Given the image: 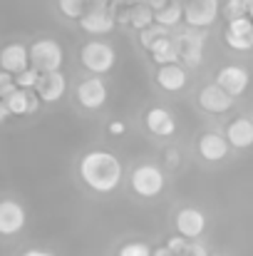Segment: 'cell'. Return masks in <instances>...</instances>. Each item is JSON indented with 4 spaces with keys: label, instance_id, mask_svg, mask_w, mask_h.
Masks as SVG:
<instances>
[{
    "label": "cell",
    "instance_id": "6da1fadb",
    "mask_svg": "<svg viewBox=\"0 0 253 256\" xmlns=\"http://www.w3.org/2000/svg\"><path fill=\"white\" fill-rule=\"evenodd\" d=\"M80 176L92 192L109 194L122 182V162L112 152L92 150L80 160Z\"/></svg>",
    "mask_w": 253,
    "mask_h": 256
},
{
    "label": "cell",
    "instance_id": "7a4b0ae2",
    "mask_svg": "<svg viewBox=\"0 0 253 256\" xmlns=\"http://www.w3.org/2000/svg\"><path fill=\"white\" fill-rule=\"evenodd\" d=\"M27 55H30V65H32V70H37L40 75L60 72V70H62V62H65L62 45H60L57 40H50V38L35 40L32 48L27 50Z\"/></svg>",
    "mask_w": 253,
    "mask_h": 256
},
{
    "label": "cell",
    "instance_id": "3957f363",
    "mask_svg": "<svg viewBox=\"0 0 253 256\" xmlns=\"http://www.w3.org/2000/svg\"><path fill=\"white\" fill-rule=\"evenodd\" d=\"M114 60H117V55H114V48L109 42L92 40V42H87L82 48V65L94 75L109 72L114 68Z\"/></svg>",
    "mask_w": 253,
    "mask_h": 256
},
{
    "label": "cell",
    "instance_id": "277c9868",
    "mask_svg": "<svg viewBox=\"0 0 253 256\" xmlns=\"http://www.w3.org/2000/svg\"><path fill=\"white\" fill-rule=\"evenodd\" d=\"M132 189L134 194L152 199L157 194H162L164 189V172L159 170L157 164H139L137 170L132 172Z\"/></svg>",
    "mask_w": 253,
    "mask_h": 256
},
{
    "label": "cell",
    "instance_id": "5b68a950",
    "mask_svg": "<svg viewBox=\"0 0 253 256\" xmlns=\"http://www.w3.org/2000/svg\"><path fill=\"white\" fill-rule=\"evenodd\" d=\"M219 18V0H191L184 8V20L191 30L209 28Z\"/></svg>",
    "mask_w": 253,
    "mask_h": 256
},
{
    "label": "cell",
    "instance_id": "8992f818",
    "mask_svg": "<svg viewBox=\"0 0 253 256\" xmlns=\"http://www.w3.org/2000/svg\"><path fill=\"white\" fill-rule=\"evenodd\" d=\"M249 82H251L249 70H244V68H239V65H226V68H221L219 75H216V85L221 87L226 94H231V97L244 94V92L249 90Z\"/></svg>",
    "mask_w": 253,
    "mask_h": 256
},
{
    "label": "cell",
    "instance_id": "52a82bcc",
    "mask_svg": "<svg viewBox=\"0 0 253 256\" xmlns=\"http://www.w3.org/2000/svg\"><path fill=\"white\" fill-rule=\"evenodd\" d=\"M25 226V209L12 199L0 202V236H12Z\"/></svg>",
    "mask_w": 253,
    "mask_h": 256
},
{
    "label": "cell",
    "instance_id": "ba28073f",
    "mask_svg": "<svg viewBox=\"0 0 253 256\" xmlns=\"http://www.w3.org/2000/svg\"><path fill=\"white\" fill-rule=\"evenodd\" d=\"M176 50H179V60H184L186 65H199L204 58V35H199L196 30H186L179 35Z\"/></svg>",
    "mask_w": 253,
    "mask_h": 256
},
{
    "label": "cell",
    "instance_id": "9c48e42d",
    "mask_svg": "<svg viewBox=\"0 0 253 256\" xmlns=\"http://www.w3.org/2000/svg\"><path fill=\"white\" fill-rule=\"evenodd\" d=\"M174 222H176L179 236H184V239H199L204 234V229H206V216L199 209H194V206L181 209Z\"/></svg>",
    "mask_w": 253,
    "mask_h": 256
},
{
    "label": "cell",
    "instance_id": "30bf717a",
    "mask_svg": "<svg viewBox=\"0 0 253 256\" xmlns=\"http://www.w3.org/2000/svg\"><path fill=\"white\" fill-rule=\"evenodd\" d=\"M30 65V55H27V48L20 45V42H10L0 50V68L2 72L7 75H20L25 72Z\"/></svg>",
    "mask_w": 253,
    "mask_h": 256
},
{
    "label": "cell",
    "instance_id": "8fae6325",
    "mask_svg": "<svg viewBox=\"0 0 253 256\" xmlns=\"http://www.w3.org/2000/svg\"><path fill=\"white\" fill-rule=\"evenodd\" d=\"M7 114H35L40 110V97L35 90H15L2 100Z\"/></svg>",
    "mask_w": 253,
    "mask_h": 256
},
{
    "label": "cell",
    "instance_id": "7c38bea8",
    "mask_svg": "<svg viewBox=\"0 0 253 256\" xmlns=\"http://www.w3.org/2000/svg\"><path fill=\"white\" fill-rule=\"evenodd\" d=\"M80 25H82L84 32H89V35H107V32L114 30V15L107 8H94L89 12H82Z\"/></svg>",
    "mask_w": 253,
    "mask_h": 256
},
{
    "label": "cell",
    "instance_id": "4fadbf2b",
    "mask_svg": "<svg viewBox=\"0 0 253 256\" xmlns=\"http://www.w3.org/2000/svg\"><path fill=\"white\" fill-rule=\"evenodd\" d=\"M107 97H109L107 85H104L99 78L84 80L82 85L77 87V100H80V104L87 107V110H99V107L107 102Z\"/></svg>",
    "mask_w": 253,
    "mask_h": 256
},
{
    "label": "cell",
    "instance_id": "5bb4252c",
    "mask_svg": "<svg viewBox=\"0 0 253 256\" xmlns=\"http://www.w3.org/2000/svg\"><path fill=\"white\" fill-rule=\"evenodd\" d=\"M199 104L206 110V112H214V114H221V112H229L231 104H234V97L226 94L219 85H206L199 92Z\"/></svg>",
    "mask_w": 253,
    "mask_h": 256
},
{
    "label": "cell",
    "instance_id": "9a60e30c",
    "mask_svg": "<svg viewBox=\"0 0 253 256\" xmlns=\"http://www.w3.org/2000/svg\"><path fill=\"white\" fill-rule=\"evenodd\" d=\"M35 90H37V97H40L42 102H57V100L65 94V90H67V80H65L62 72L40 75Z\"/></svg>",
    "mask_w": 253,
    "mask_h": 256
},
{
    "label": "cell",
    "instance_id": "2e32d148",
    "mask_svg": "<svg viewBox=\"0 0 253 256\" xmlns=\"http://www.w3.org/2000/svg\"><path fill=\"white\" fill-rule=\"evenodd\" d=\"M229 142L226 137H221L219 132H206L201 140H199V154L206 160V162H221L226 154H229Z\"/></svg>",
    "mask_w": 253,
    "mask_h": 256
},
{
    "label": "cell",
    "instance_id": "e0dca14e",
    "mask_svg": "<svg viewBox=\"0 0 253 256\" xmlns=\"http://www.w3.org/2000/svg\"><path fill=\"white\" fill-rule=\"evenodd\" d=\"M144 124H147V130H149L152 134H157V137H171V134L176 132V122H174L171 112L164 110V107H152V110L147 112V117H144Z\"/></svg>",
    "mask_w": 253,
    "mask_h": 256
},
{
    "label": "cell",
    "instance_id": "ac0fdd59",
    "mask_svg": "<svg viewBox=\"0 0 253 256\" xmlns=\"http://www.w3.org/2000/svg\"><path fill=\"white\" fill-rule=\"evenodd\" d=\"M226 142L236 150H246L253 144V122L249 117H236L226 130Z\"/></svg>",
    "mask_w": 253,
    "mask_h": 256
},
{
    "label": "cell",
    "instance_id": "d6986e66",
    "mask_svg": "<svg viewBox=\"0 0 253 256\" xmlns=\"http://www.w3.org/2000/svg\"><path fill=\"white\" fill-rule=\"evenodd\" d=\"M149 52H152V58H154V62L157 65H179V50H176V42L164 35V38H159L157 42H152L149 48H147Z\"/></svg>",
    "mask_w": 253,
    "mask_h": 256
},
{
    "label": "cell",
    "instance_id": "ffe728a7",
    "mask_svg": "<svg viewBox=\"0 0 253 256\" xmlns=\"http://www.w3.org/2000/svg\"><path fill=\"white\" fill-rule=\"evenodd\" d=\"M157 82L167 92H179L181 87L186 85V70L181 65H164L157 72Z\"/></svg>",
    "mask_w": 253,
    "mask_h": 256
},
{
    "label": "cell",
    "instance_id": "44dd1931",
    "mask_svg": "<svg viewBox=\"0 0 253 256\" xmlns=\"http://www.w3.org/2000/svg\"><path fill=\"white\" fill-rule=\"evenodd\" d=\"M124 18H127V20H129V25H132V28H137L139 32L154 25V10H152V8H147V5H134Z\"/></svg>",
    "mask_w": 253,
    "mask_h": 256
},
{
    "label": "cell",
    "instance_id": "7402d4cb",
    "mask_svg": "<svg viewBox=\"0 0 253 256\" xmlns=\"http://www.w3.org/2000/svg\"><path fill=\"white\" fill-rule=\"evenodd\" d=\"M184 18V8L179 2H169L167 8H162L159 12H154V22L162 25V28H171V25H179V20Z\"/></svg>",
    "mask_w": 253,
    "mask_h": 256
},
{
    "label": "cell",
    "instance_id": "603a6c76",
    "mask_svg": "<svg viewBox=\"0 0 253 256\" xmlns=\"http://www.w3.org/2000/svg\"><path fill=\"white\" fill-rule=\"evenodd\" d=\"M231 35H239V38H251L253 35V20L246 15V18H236V20H229V30Z\"/></svg>",
    "mask_w": 253,
    "mask_h": 256
},
{
    "label": "cell",
    "instance_id": "cb8c5ba5",
    "mask_svg": "<svg viewBox=\"0 0 253 256\" xmlns=\"http://www.w3.org/2000/svg\"><path fill=\"white\" fill-rule=\"evenodd\" d=\"M37 80H40V72L32 70V68H27L25 72L15 75V87H17V90H35Z\"/></svg>",
    "mask_w": 253,
    "mask_h": 256
},
{
    "label": "cell",
    "instance_id": "d4e9b609",
    "mask_svg": "<svg viewBox=\"0 0 253 256\" xmlns=\"http://www.w3.org/2000/svg\"><path fill=\"white\" fill-rule=\"evenodd\" d=\"M60 5V12L65 18H82V10H84V0H57Z\"/></svg>",
    "mask_w": 253,
    "mask_h": 256
},
{
    "label": "cell",
    "instance_id": "484cf974",
    "mask_svg": "<svg viewBox=\"0 0 253 256\" xmlns=\"http://www.w3.org/2000/svg\"><path fill=\"white\" fill-rule=\"evenodd\" d=\"M154 252L144 244V242H129V244H124L119 252H117V256H152Z\"/></svg>",
    "mask_w": 253,
    "mask_h": 256
},
{
    "label": "cell",
    "instance_id": "4316f807",
    "mask_svg": "<svg viewBox=\"0 0 253 256\" xmlns=\"http://www.w3.org/2000/svg\"><path fill=\"white\" fill-rule=\"evenodd\" d=\"M226 18L229 20H236V18H246L249 15V8H246V0H229L226 8H224Z\"/></svg>",
    "mask_w": 253,
    "mask_h": 256
},
{
    "label": "cell",
    "instance_id": "83f0119b",
    "mask_svg": "<svg viewBox=\"0 0 253 256\" xmlns=\"http://www.w3.org/2000/svg\"><path fill=\"white\" fill-rule=\"evenodd\" d=\"M164 35H169L167 28H162V25H152V28H147V30H142L139 32V38H142V45L144 48H149L152 42H157L159 38H164Z\"/></svg>",
    "mask_w": 253,
    "mask_h": 256
},
{
    "label": "cell",
    "instance_id": "f1b7e54d",
    "mask_svg": "<svg viewBox=\"0 0 253 256\" xmlns=\"http://www.w3.org/2000/svg\"><path fill=\"white\" fill-rule=\"evenodd\" d=\"M226 45L231 50H239V52H246L253 48L251 38H239V35H231V32H226Z\"/></svg>",
    "mask_w": 253,
    "mask_h": 256
},
{
    "label": "cell",
    "instance_id": "f546056e",
    "mask_svg": "<svg viewBox=\"0 0 253 256\" xmlns=\"http://www.w3.org/2000/svg\"><path fill=\"white\" fill-rule=\"evenodd\" d=\"M167 252L174 256H186V252H189V242H186L184 236H171L167 242Z\"/></svg>",
    "mask_w": 253,
    "mask_h": 256
},
{
    "label": "cell",
    "instance_id": "4dcf8cb0",
    "mask_svg": "<svg viewBox=\"0 0 253 256\" xmlns=\"http://www.w3.org/2000/svg\"><path fill=\"white\" fill-rule=\"evenodd\" d=\"M17 87H15V80H12V75H7V72H0V100H5L10 92H15Z\"/></svg>",
    "mask_w": 253,
    "mask_h": 256
},
{
    "label": "cell",
    "instance_id": "1f68e13d",
    "mask_svg": "<svg viewBox=\"0 0 253 256\" xmlns=\"http://www.w3.org/2000/svg\"><path fill=\"white\" fill-rule=\"evenodd\" d=\"M124 130H127V127H124V122H122V120L109 122V134H114V137H117V134H124Z\"/></svg>",
    "mask_w": 253,
    "mask_h": 256
},
{
    "label": "cell",
    "instance_id": "d6a6232c",
    "mask_svg": "<svg viewBox=\"0 0 253 256\" xmlns=\"http://www.w3.org/2000/svg\"><path fill=\"white\" fill-rule=\"evenodd\" d=\"M186 256H209V254H206V249H204L201 244H189V252H186Z\"/></svg>",
    "mask_w": 253,
    "mask_h": 256
},
{
    "label": "cell",
    "instance_id": "836d02e7",
    "mask_svg": "<svg viewBox=\"0 0 253 256\" xmlns=\"http://www.w3.org/2000/svg\"><path fill=\"white\" fill-rule=\"evenodd\" d=\"M167 5H169L167 0H147V8H152L154 12H159V10H162V8H167Z\"/></svg>",
    "mask_w": 253,
    "mask_h": 256
},
{
    "label": "cell",
    "instance_id": "e575fe53",
    "mask_svg": "<svg viewBox=\"0 0 253 256\" xmlns=\"http://www.w3.org/2000/svg\"><path fill=\"white\" fill-rule=\"evenodd\" d=\"M20 256H55L52 252H45V249H27L25 254H20Z\"/></svg>",
    "mask_w": 253,
    "mask_h": 256
},
{
    "label": "cell",
    "instance_id": "d590c367",
    "mask_svg": "<svg viewBox=\"0 0 253 256\" xmlns=\"http://www.w3.org/2000/svg\"><path fill=\"white\" fill-rule=\"evenodd\" d=\"M167 160L171 167H176V152H167Z\"/></svg>",
    "mask_w": 253,
    "mask_h": 256
},
{
    "label": "cell",
    "instance_id": "8d00e7d4",
    "mask_svg": "<svg viewBox=\"0 0 253 256\" xmlns=\"http://www.w3.org/2000/svg\"><path fill=\"white\" fill-rule=\"evenodd\" d=\"M152 256H174V254H169V252H167V246H162V249H157V252H154Z\"/></svg>",
    "mask_w": 253,
    "mask_h": 256
},
{
    "label": "cell",
    "instance_id": "74e56055",
    "mask_svg": "<svg viewBox=\"0 0 253 256\" xmlns=\"http://www.w3.org/2000/svg\"><path fill=\"white\" fill-rule=\"evenodd\" d=\"M7 117V110H5V104H2V100H0V122Z\"/></svg>",
    "mask_w": 253,
    "mask_h": 256
},
{
    "label": "cell",
    "instance_id": "f35d334b",
    "mask_svg": "<svg viewBox=\"0 0 253 256\" xmlns=\"http://www.w3.org/2000/svg\"><path fill=\"white\" fill-rule=\"evenodd\" d=\"M246 8H249V18L253 20V0H246Z\"/></svg>",
    "mask_w": 253,
    "mask_h": 256
},
{
    "label": "cell",
    "instance_id": "ab89813d",
    "mask_svg": "<svg viewBox=\"0 0 253 256\" xmlns=\"http://www.w3.org/2000/svg\"><path fill=\"white\" fill-rule=\"evenodd\" d=\"M211 256H224V254H211Z\"/></svg>",
    "mask_w": 253,
    "mask_h": 256
},
{
    "label": "cell",
    "instance_id": "60d3db41",
    "mask_svg": "<svg viewBox=\"0 0 253 256\" xmlns=\"http://www.w3.org/2000/svg\"><path fill=\"white\" fill-rule=\"evenodd\" d=\"M99 2H109V0H99Z\"/></svg>",
    "mask_w": 253,
    "mask_h": 256
},
{
    "label": "cell",
    "instance_id": "b9f144b4",
    "mask_svg": "<svg viewBox=\"0 0 253 256\" xmlns=\"http://www.w3.org/2000/svg\"><path fill=\"white\" fill-rule=\"evenodd\" d=\"M251 42H253V35H251Z\"/></svg>",
    "mask_w": 253,
    "mask_h": 256
}]
</instances>
